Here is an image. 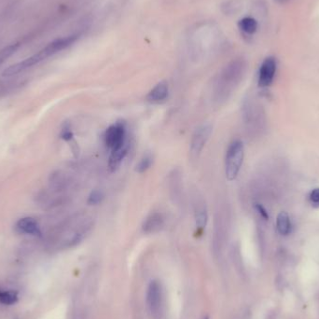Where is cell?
Instances as JSON below:
<instances>
[{
    "instance_id": "22",
    "label": "cell",
    "mask_w": 319,
    "mask_h": 319,
    "mask_svg": "<svg viewBox=\"0 0 319 319\" xmlns=\"http://www.w3.org/2000/svg\"><path fill=\"white\" fill-rule=\"evenodd\" d=\"M255 209L257 210V212L260 214V216L263 219H265V220L269 219V214H268L267 210L264 208L263 206H261L260 204H255Z\"/></svg>"
},
{
    "instance_id": "9",
    "label": "cell",
    "mask_w": 319,
    "mask_h": 319,
    "mask_svg": "<svg viewBox=\"0 0 319 319\" xmlns=\"http://www.w3.org/2000/svg\"><path fill=\"white\" fill-rule=\"evenodd\" d=\"M164 216L161 212H151L144 220L142 229L147 234H153L163 229Z\"/></svg>"
},
{
    "instance_id": "10",
    "label": "cell",
    "mask_w": 319,
    "mask_h": 319,
    "mask_svg": "<svg viewBox=\"0 0 319 319\" xmlns=\"http://www.w3.org/2000/svg\"><path fill=\"white\" fill-rule=\"evenodd\" d=\"M15 229L22 234L28 235H40V227L37 220L32 217L21 218L15 225Z\"/></svg>"
},
{
    "instance_id": "15",
    "label": "cell",
    "mask_w": 319,
    "mask_h": 319,
    "mask_svg": "<svg viewBox=\"0 0 319 319\" xmlns=\"http://www.w3.org/2000/svg\"><path fill=\"white\" fill-rule=\"evenodd\" d=\"M208 223V212L205 206L198 207L195 210V224L196 228L203 230L206 228Z\"/></svg>"
},
{
    "instance_id": "13",
    "label": "cell",
    "mask_w": 319,
    "mask_h": 319,
    "mask_svg": "<svg viewBox=\"0 0 319 319\" xmlns=\"http://www.w3.org/2000/svg\"><path fill=\"white\" fill-rule=\"evenodd\" d=\"M276 228L280 234L288 235L291 231V223L290 216L287 212H280L276 218Z\"/></svg>"
},
{
    "instance_id": "16",
    "label": "cell",
    "mask_w": 319,
    "mask_h": 319,
    "mask_svg": "<svg viewBox=\"0 0 319 319\" xmlns=\"http://www.w3.org/2000/svg\"><path fill=\"white\" fill-rule=\"evenodd\" d=\"M18 293L14 290H0V304L12 305L18 302Z\"/></svg>"
},
{
    "instance_id": "24",
    "label": "cell",
    "mask_w": 319,
    "mask_h": 319,
    "mask_svg": "<svg viewBox=\"0 0 319 319\" xmlns=\"http://www.w3.org/2000/svg\"><path fill=\"white\" fill-rule=\"evenodd\" d=\"M208 319V318H206V319Z\"/></svg>"
},
{
    "instance_id": "23",
    "label": "cell",
    "mask_w": 319,
    "mask_h": 319,
    "mask_svg": "<svg viewBox=\"0 0 319 319\" xmlns=\"http://www.w3.org/2000/svg\"><path fill=\"white\" fill-rule=\"evenodd\" d=\"M275 2H277L278 4H286L288 3L290 0H275Z\"/></svg>"
},
{
    "instance_id": "3",
    "label": "cell",
    "mask_w": 319,
    "mask_h": 319,
    "mask_svg": "<svg viewBox=\"0 0 319 319\" xmlns=\"http://www.w3.org/2000/svg\"><path fill=\"white\" fill-rule=\"evenodd\" d=\"M92 227L93 220L88 215H75L60 226L57 235L65 246H72L80 243Z\"/></svg>"
},
{
    "instance_id": "17",
    "label": "cell",
    "mask_w": 319,
    "mask_h": 319,
    "mask_svg": "<svg viewBox=\"0 0 319 319\" xmlns=\"http://www.w3.org/2000/svg\"><path fill=\"white\" fill-rule=\"evenodd\" d=\"M152 163H153V157L151 154L147 153V154H145L144 156L142 157L140 161L136 164L135 171L137 173H140V174L145 173L146 171L149 170L150 166L152 165Z\"/></svg>"
},
{
    "instance_id": "8",
    "label": "cell",
    "mask_w": 319,
    "mask_h": 319,
    "mask_svg": "<svg viewBox=\"0 0 319 319\" xmlns=\"http://www.w3.org/2000/svg\"><path fill=\"white\" fill-rule=\"evenodd\" d=\"M276 72V60L275 57H267L261 64L259 72V86L268 87L272 84Z\"/></svg>"
},
{
    "instance_id": "12",
    "label": "cell",
    "mask_w": 319,
    "mask_h": 319,
    "mask_svg": "<svg viewBox=\"0 0 319 319\" xmlns=\"http://www.w3.org/2000/svg\"><path fill=\"white\" fill-rule=\"evenodd\" d=\"M128 149H129V145L126 144L119 149L112 150L109 156V161H108V166L112 172H115L120 166V164L126 157Z\"/></svg>"
},
{
    "instance_id": "4",
    "label": "cell",
    "mask_w": 319,
    "mask_h": 319,
    "mask_svg": "<svg viewBox=\"0 0 319 319\" xmlns=\"http://www.w3.org/2000/svg\"><path fill=\"white\" fill-rule=\"evenodd\" d=\"M245 148L243 142L235 140L229 146L225 159V174L229 181L237 178L244 162Z\"/></svg>"
},
{
    "instance_id": "18",
    "label": "cell",
    "mask_w": 319,
    "mask_h": 319,
    "mask_svg": "<svg viewBox=\"0 0 319 319\" xmlns=\"http://www.w3.org/2000/svg\"><path fill=\"white\" fill-rule=\"evenodd\" d=\"M104 199V194L99 190H94L88 196V204L91 206H97Z\"/></svg>"
},
{
    "instance_id": "20",
    "label": "cell",
    "mask_w": 319,
    "mask_h": 319,
    "mask_svg": "<svg viewBox=\"0 0 319 319\" xmlns=\"http://www.w3.org/2000/svg\"><path fill=\"white\" fill-rule=\"evenodd\" d=\"M61 137H62V139L66 140V141H70V140H72V138H73V134H72V131L70 130V128H69V127L66 126L63 128L62 133H61Z\"/></svg>"
},
{
    "instance_id": "2",
    "label": "cell",
    "mask_w": 319,
    "mask_h": 319,
    "mask_svg": "<svg viewBox=\"0 0 319 319\" xmlns=\"http://www.w3.org/2000/svg\"><path fill=\"white\" fill-rule=\"evenodd\" d=\"M245 70V64L243 60L231 62L222 70L215 83V98L216 101L222 102L229 98L233 89L242 80Z\"/></svg>"
},
{
    "instance_id": "19",
    "label": "cell",
    "mask_w": 319,
    "mask_h": 319,
    "mask_svg": "<svg viewBox=\"0 0 319 319\" xmlns=\"http://www.w3.org/2000/svg\"><path fill=\"white\" fill-rule=\"evenodd\" d=\"M18 45H12V46H8L7 48H5L4 50H2L0 52V65L7 60L12 53H14L15 51L17 50Z\"/></svg>"
},
{
    "instance_id": "11",
    "label": "cell",
    "mask_w": 319,
    "mask_h": 319,
    "mask_svg": "<svg viewBox=\"0 0 319 319\" xmlns=\"http://www.w3.org/2000/svg\"><path fill=\"white\" fill-rule=\"evenodd\" d=\"M168 94H169L168 84L165 82H159L149 91L147 96V100L150 103L159 104L166 100V98L168 97Z\"/></svg>"
},
{
    "instance_id": "7",
    "label": "cell",
    "mask_w": 319,
    "mask_h": 319,
    "mask_svg": "<svg viewBox=\"0 0 319 319\" xmlns=\"http://www.w3.org/2000/svg\"><path fill=\"white\" fill-rule=\"evenodd\" d=\"M163 300V292L161 284L157 280H152L149 283L147 290V304L150 312L153 315H158L161 310Z\"/></svg>"
},
{
    "instance_id": "5",
    "label": "cell",
    "mask_w": 319,
    "mask_h": 319,
    "mask_svg": "<svg viewBox=\"0 0 319 319\" xmlns=\"http://www.w3.org/2000/svg\"><path fill=\"white\" fill-rule=\"evenodd\" d=\"M126 136L125 123L123 121H118L106 130L103 140L105 145L112 151L128 144Z\"/></svg>"
},
{
    "instance_id": "21",
    "label": "cell",
    "mask_w": 319,
    "mask_h": 319,
    "mask_svg": "<svg viewBox=\"0 0 319 319\" xmlns=\"http://www.w3.org/2000/svg\"><path fill=\"white\" fill-rule=\"evenodd\" d=\"M309 199L314 206H319V188L313 190L309 195Z\"/></svg>"
},
{
    "instance_id": "1",
    "label": "cell",
    "mask_w": 319,
    "mask_h": 319,
    "mask_svg": "<svg viewBox=\"0 0 319 319\" xmlns=\"http://www.w3.org/2000/svg\"><path fill=\"white\" fill-rule=\"evenodd\" d=\"M76 39H77L76 36H69V37L58 38V39L51 42L48 46H46L43 50L34 54L29 58H27L22 62H20V63H17L13 66L7 67V69L3 72V76L10 77V76L18 74V73L22 72V70H24L28 67H33L34 65L38 64L39 62L47 59L48 57L56 54L57 52L67 49V47H69L70 45L74 43Z\"/></svg>"
},
{
    "instance_id": "14",
    "label": "cell",
    "mask_w": 319,
    "mask_h": 319,
    "mask_svg": "<svg viewBox=\"0 0 319 319\" xmlns=\"http://www.w3.org/2000/svg\"><path fill=\"white\" fill-rule=\"evenodd\" d=\"M239 28L247 35H252L258 29V22L251 17H245L239 22Z\"/></svg>"
},
{
    "instance_id": "6",
    "label": "cell",
    "mask_w": 319,
    "mask_h": 319,
    "mask_svg": "<svg viewBox=\"0 0 319 319\" xmlns=\"http://www.w3.org/2000/svg\"><path fill=\"white\" fill-rule=\"evenodd\" d=\"M212 133V127L210 124H203L198 127L192 136L190 143V153L193 159L198 158L205 148L209 136Z\"/></svg>"
}]
</instances>
